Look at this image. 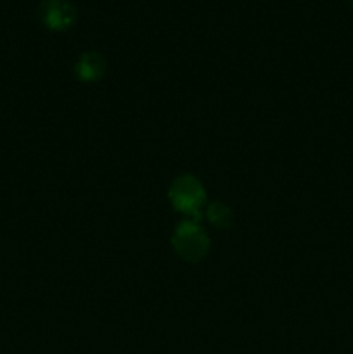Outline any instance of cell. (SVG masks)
Returning a JSON list of instances; mask_svg holds the SVG:
<instances>
[{
	"label": "cell",
	"instance_id": "1",
	"mask_svg": "<svg viewBox=\"0 0 353 354\" xmlns=\"http://www.w3.org/2000/svg\"><path fill=\"white\" fill-rule=\"evenodd\" d=\"M168 199L175 211L199 221L206 204V190L196 176L180 175L170 183Z\"/></svg>",
	"mask_w": 353,
	"mask_h": 354
},
{
	"label": "cell",
	"instance_id": "3",
	"mask_svg": "<svg viewBox=\"0 0 353 354\" xmlns=\"http://www.w3.org/2000/svg\"><path fill=\"white\" fill-rule=\"evenodd\" d=\"M38 19L47 30L62 33L78 21V7L71 0H42L38 3Z\"/></svg>",
	"mask_w": 353,
	"mask_h": 354
},
{
	"label": "cell",
	"instance_id": "6",
	"mask_svg": "<svg viewBox=\"0 0 353 354\" xmlns=\"http://www.w3.org/2000/svg\"><path fill=\"white\" fill-rule=\"evenodd\" d=\"M348 3H350V6H352V7H353V0H348Z\"/></svg>",
	"mask_w": 353,
	"mask_h": 354
},
{
	"label": "cell",
	"instance_id": "5",
	"mask_svg": "<svg viewBox=\"0 0 353 354\" xmlns=\"http://www.w3.org/2000/svg\"><path fill=\"white\" fill-rule=\"evenodd\" d=\"M206 218L215 228H220V230H225V228L232 227V209L225 203H211L210 206L206 207Z\"/></svg>",
	"mask_w": 353,
	"mask_h": 354
},
{
	"label": "cell",
	"instance_id": "2",
	"mask_svg": "<svg viewBox=\"0 0 353 354\" xmlns=\"http://www.w3.org/2000/svg\"><path fill=\"white\" fill-rule=\"evenodd\" d=\"M210 237L196 220H183L172 235L173 251L187 263H199L210 252Z\"/></svg>",
	"mask_w": 353,
	"mask_h": 354
},
{
	"label": "cell",
	"instance_id": "4",
	"mask_svg": "<svg viewBox=\"0 0 353 354\" xmlns=\"http://www.w3.org/2000/svg\"><path fill=\"white\" fill-rule=\"evenodd\" d=\"M107 61L100 52L87 50L75 62V75L83 83H96L106 75Z\"/></svg>",
	"mask_w": 353,
	"mask_h": 354
}]
</instances>
